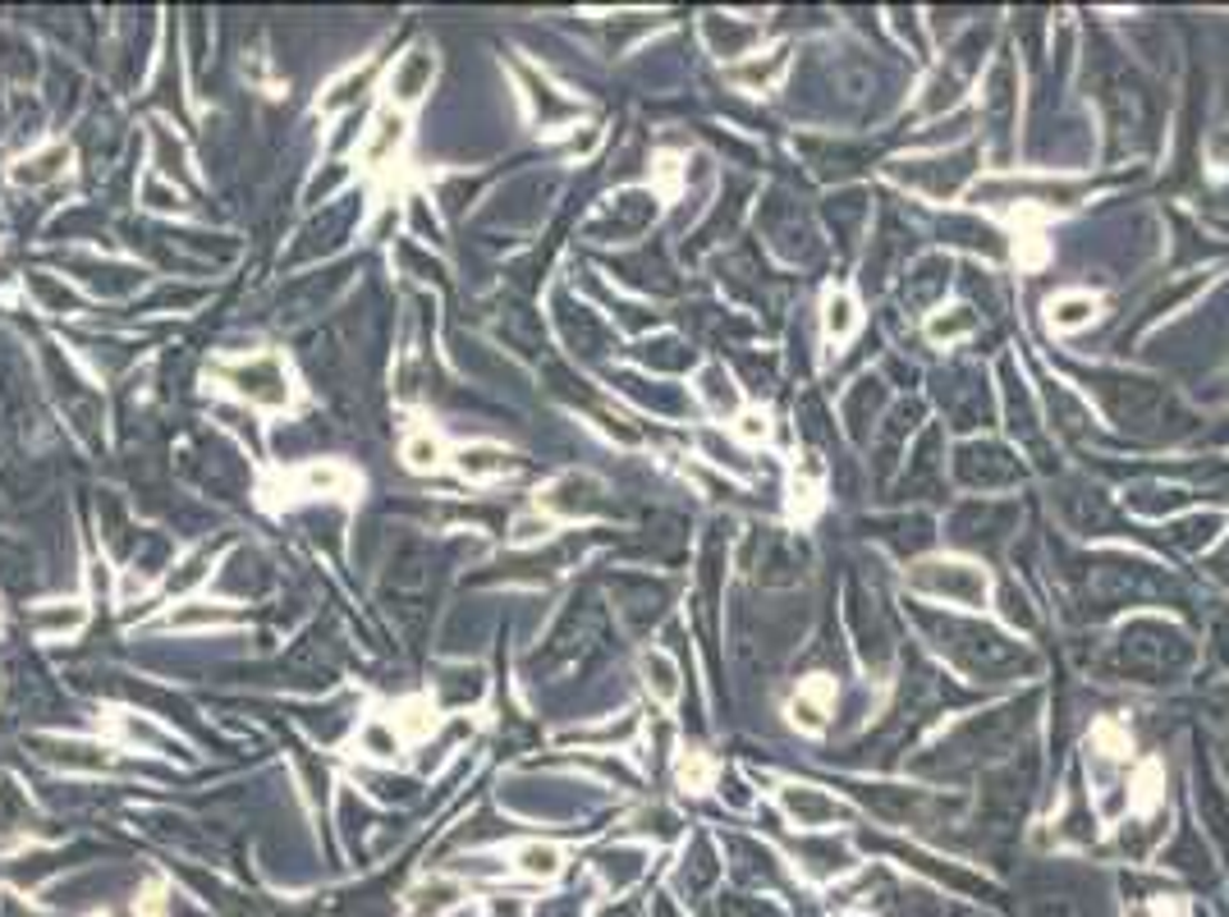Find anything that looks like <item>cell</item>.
<instances>
[{
    "instance_id": "cell-14",
    "label": "cell",
    "mask_w": 1229,
    "mask_h": 917,
    "mask_svg": "<svg viewBox=\"0 0 1229 917\" xmlns=\"http://www.w3.org/2000/svg\"><path fill=\"white\" fill-rule=\"evenodd\" d=\"M367 88H372V65H354V69H344L340 79H331L326 83V92L317 97V110L322 115H340V110H350V106H358L363 97H367Z\"/></svg>"
},
{
    "instance_id": "cell-23",
    "label": "cell",
    "mask_w": 1229,
    "mask_h": 917,
    "mask_svg": "<svg viewBox=\"0 0 1229 917\" xmlns=\"http://www.w3.org/2000/svg\"><path fill=\"white\" fill-rule=\"evenodd\" d=\"M826 326H830V335H844L854 326V308H849V298H830L826 303Z\"/></svg>"
},
{
    "instance_id": "cell-3",
    "label": "cell",
    "mask_w": 1229,
    "mask_h": 917,
    "mask_svg": "<svg viewBox=\"0 0 1229 917\" xmlns=\"http://www.w3.org/2000/svg\"><path fill=\"white\" fill-rule=\"evenodd\" d=\"M37 757L51 761V767L69 771V776H97V771H110L115 767V757L106 743L97 739H79V734H42V739H32Z\"/></svg>"
},
{
    "instance_id": "cell-17",
    "label": "cell",
    "mask_w": 1229,
    "mask_h": 917,
    "mask_svg": "<svg viewBox=\"0 0 1229 917\" xmlns=\"http://www.w3.org/2000/svg\"><path fill=\"white\" fill-rule=\"evenodd\" d=\"M514 867L523 876H532V881H555L560 867H564V854L555 845H542V839H523V845L514 849Z\"/></svg>"
},
{
    "instance_id": "cell-13",
    "label": "cell",
    "mask_w": 1229,
    "mask_h": 917,
    "mask_svg": "<svg viewBox=\"0 0 1229 917\" xmlns=\"http://www.w3.org/2000/svg\"><path fill=\"white\" fill-rule=\"evenodd\" d=\"M28 294L37 298V308H42V313H56V317L83 313V294L73 289V285H65V276L32 272V276H28Z\"/></svg>"
},
{
    "instance_id": "cell-25",
    "label": "cell",
    "mask_w": 1229,
    "mask_h": 917,
    "mask_svg": "<svg viewBox=\"0 0 1229 917\" xmlns=\"http://www.w3.org/2000/svg\"><path fill=\"white\" fill-rule=\"evenodd\" d=\"M486 913H491V917H523V904H519V899H491Z\"/></svg>"
},
{
    "instance_id": "cell-4",
    "label": "cell",
    "mask_w": 1229,
    "mask_h": 917,
    "mask_svg": "<svg viewBox=\"0 0 1229 917\" xmlns=\"http://www.w3.org/2000/svg\"><path fill=\"white\" fill-rule=\"evenodd\" d=\"M404 142H409V115L404 110H381L376 120H372V129H363V138H358V161L367 166V170H386V166H395V157L404 151Z\"/></svg>"
},
{
    "instance_id": "cell-8",
    "label": "cell",
    "mask_w": 1229,
    "mask_h": 917,
    "mask_svg": "<svg viewBox=\"0 0 1229 917\" xmlns=\"http://www.w3.org/2000/svg\"><path fill=\"white\" fill-rule=\"evenodd\" d=\"M404 734L395 730V720L386 716H367L358 720V730H354V752L363 761H372V767H395V761L404 757Z\"/></svg>"
},
{
    "instance_id": "cell-2",
    "label": "cell",
    "mask_w": 1229,
    "mask_h": 917,
    "mask_svg": "<svg viewBox=\"0 0 1229 917\" xmlns=\"http://www.w3.org/2000/svg\"><path fill=\"white\" fill-rule=\"evenodd\" d=\"M432 79H436V51L432 47H409L386 69V106L409 115L422 97L432 92Z\"/></svg>"
},
{
    "instance_id": "cell-21",
    "label": "cell",
    "mask_w": 1229,
    "mask_h": 917,
    "mask_svg": "<svg viewBox=\"0 0 1229 917\" xmlns=\"http://www.w3.org/2000/svg\"><path fill=\"white\" fill-rule=\"evenodd\" d=\"M642 670H647V683L657 688V698H675V670L666 657H647Z\"/></svg>"
},
{
    "instance_id": "cell-20",
    "label": "cell",
    "mask_w": 1229,
    "mask_h": 917,
    "mask_svg": "<svg viewBox=\"0 0 1229 917\" xmlns=\"http://www.w3.org/2000/svg\"><path fill=\"white\" fill-rule=\"evenodd\" d=\"M142 203H147L151 211H184V194H179L170 179H161V175H151V179L142 184Z\"/></svg>"
},
{
    "instance_id": "cell-18",
    "label": "cell",
    "mask_w": 1229,
    "mask_h": 917,
    "mask_svg": "<svg viewBox=\"0 0 1229 917\" xmlns=\"http://www.w3.org/2000/svg\"><path fill=\"white\" fill-rule=\"evenodd\" d=\"M203 579H212V551H194V555H184V560L170 569L166 592H194Z\"/></svg>"
},
{
    "instance_id": "cell-5",
    "label": "cell",
    "mask_w": 1229,
    "mask_h": 917,
    "mask_svg": "<svg viewBox=\"0 0 1229 917\" xmlns=\"http://www.w3.org/2000/svg\"><path fill=\"white\" fill-rule=\"evenodd\" d=\"M69 166H73L69 142H47V147L28 151V157H19L10 166V179H14V188H47V184H60L69 175Z\"/></svg>"
},
{
    "instance_id": "cell-1",
    "label": "cell",
    "mask_w": 1229,
    "mask_h": 917,
    "mask_svg": "<svg viewBox=\"0 0 1229 917\" xmlns=\"http://www.w3.org/2000/svg\"><path fill=\"white\" fill-rule=\"evenodd\" d=\"M225 386L235 391L244 404H257V408H285L294 400L289 391V372L276 354H248V358H235L220 367Z\"/></svg>"
},
{
    "instance_id": "cell-11",
    "label": "cell",
    "mask_w": 1229,
    "mask_h": 917,
    "mask_svg": "<svg viewBox=\"0 0 1229 917\" xmlns=\"http://www.w3.org/2000/svg\"><path fill=\"white\" fill-rule=\"evenodd\" d=\"M166 629H179V633H194V629H229V624H239V615L229 610L225 601H198V596H188L179 601L175 610H166Z\"/></svg>"
},
{
    "instance_id": "cell-10",
    "label": "cell",
    "mask_w": 1229,
    "mask_h": 917,
    "mask_svg": "<svg viewBox=\"0 0 1229 917\" xmlns=\"http://www.w3.org/2000/svg\"><path fill=\"white\" fill-rule=\"evenodd\" d=\"M28 624H32L37 638H47V642L73 638V633L88 624V601H79V596H69V601H42V605L28 610Z\"/></svg>"
},
{
    "instance_id": "cell-7",
    "label": "cell",
    "mask_w": 1229,
    "mask_h": 917,
    "mask_svg": "<svg viewBox=\"0 0 1229 917\" xmlns=\"http://www.w3.org/2000/svg\"><path fill=\"white\" fill-rule=\"evenodd\" d=\"M115 734H120L129 748L138 752H157V757H188V748L166 730L161 720L151 716H138V711H120L115 716Z\"/></svg>"
},
{
    "instance_id": "cell-9",
    "label": "cell",
    "mask_w": 1229,
    "mask_h": 917,
    "mask_svg": "<svg viewBox=\"0 0 1229 917\" xmlns=\"http://www.w3.org/2000/svg\"><path fill=\"white\" fill-rule=\"evenodd\" d=\"M358 486V473L340 458H313L294 473V491L298 495H313V501H331V495H350Z\"/></svg>"
},
{
    "instance_id": "cell-24",
    "label": "cell",
    "mask_w": 1229,
    "mask_h": 917,
    "mask_svg": "<svg viewBox=\"0 0 1229 917\" xmlns=\"http://www.w3.org/2000/svg\"><path fill=\"white\" fill-rule=\"evenodd\" d=\"M1088 313H1092V303H1088V298H1073V303H1060L1055 322H1060V326H1073V322H1083Z\"/></svg>"
},
{
    "instance_id": "cell-16",
    "label": "cell",
    "mask_w": 1229,
    "mask_h": 917,
    "mask_svg": "<svg viewBox=\"0 0 1229 917\" xmlns=\"http://www.w3.org/2000/svg\"><path fill=\"white\" fill-rule=\"evenodd\" d=\"M400 458H404L409 473H436V469L445 464V445H441V436H436L432 427H417V432L404 436Z\"/></svg>"
},
{
    "instance_id": "cell-22",
    "label": "cell",
    "mask_w": 1229,
    "mask_h": 917,
    "mask_svg": "<svg viewBox=\"0 0 1229 917\" xmlns=\"http://www.w3.org/2000/svg\"><path fill=\"white\" fill-rule=\"evenodd\" d=\"M170 904H166V890L161 886H147L138 899H134V917H166Z\"/></svg>"
},
{
    "instance_id": "cell-15",
    "label": "cell",
    "mask_w": 1229,
    "mask_h": 917,
    "mask_svg": "<svg viewBox=\"0 0 1229 917\" xmlns=\"http://www.w3.org/2000/svg\"><path fill=\"white\" fill-rule=\"evenodd\" d=\"M151 166H157V175L170 179L175 188L188 179V151L161 120H151Z\"/></svg>"
},
{
    "instance_id": "cell-19",
    "label": "cell",
    "mask_w": 1229,
    "mask_h": 917,
    "mask_svg": "<svg viewBox=\"0 0 1229 917\" xmlns=\"http://www.w3.org/2000/svg\"><path fill=\"white\" fill-rule=\"evenodd\" d=\"M551 538V519L542 510H532V514H519L510 523V542L514 546H537V542H547Z\"/></svg>"
},
{
    "instance_id": "cell-12",
    "label": "cell",
    "mask_w": 1229,
    "mask_h": 917,
    "mask_svg": "<svg viewBox=\"0 0 1229 917\" xmlns=\"http://www.w3.org/2000/svg\"><path fill=\"white\" fill-rule=\"evenodd\" d=\"M395 730L404 734V743H422V739H432L441 730V702L432 693H417V698H404L395 707Z\"/></svg>"
},
{
    "instance_id": "cell-6",
    "label": "cell",
    "mask_w": 1229,
    "mask_h": 917,
    "mask_svg": "<svg viewBox=\"0 0 1229 917\" xmlns=\"http://www.w3.org/2000/svg\"><path fill=\"white\" fill-rule=\"evenodd\" d=\"M454 473L464 482H495L519 469V458L505 450V445H491V441H473V445H459L454 454Z\"/></svg>"
}]
</instances>
